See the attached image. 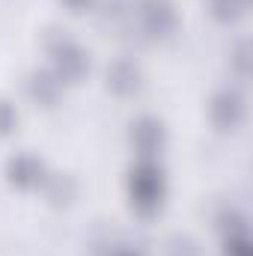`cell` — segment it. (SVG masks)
Wrapping results in <instances>:
<instances>
[{
    "instance_id": "3",
    "label": "cell",
    "mask_w": 253,
    "mask_h": 256,
    "mask_svg": "<svg viewBox=\"0 0 253 256\" xmlns=\"http://www.w3.org/2000/svg\"><path fill=\"white\" fill-rule=\"evenodd\" d=\"M12 120H15V116H12V110L0 102V131H6V128L12 126Z\"/></svg>"
},
{
    "instance_id": "2",
    "label": "cell",
    "mask_w": 253,
    "mask_h": 256,
    "mask_svg": "<svg viewBox=\"0 0 253 256\" xmlns=\"http://www.w3.org/2000/svg\"><path fill=\"white\" fill-rule=\"evenodd\" d=\"M39 170H42V167H39L33 158H18V161H12V167H9L12 182H18V185H30V182H36Z\"/></svg>"
},
{
    "instance_id": "1",
    "label": "cell",
    "mask_w": 253,
    "mask_h": 256,
    "mask_svg": "<svg viewBox=\"0 0 253 256\" xmlns=\"http://www.w3.org/2000/svg\"><path fill=\"white\" fill-rule=\"evenodd\" d=\"M131 188H134V200H137V202H155V200H158V173H155V167L143 164V167L137 170Z\"/></svg>"
},
{
    "instance_id": "4",
    "label": "cell",
    "mask_w": 253,
    "mask_h": 256,
    "mask_svg": "<svg viewBox=\"0 0 253 256\" xmlns=\"http://www.w3.org/2000/svg\"><path fill=\"white\" fill-rule=\"evenodd\" d=\"M90 0H68V6H74V9H80V6H86Z\"/></svg>"
}]
</instances>
